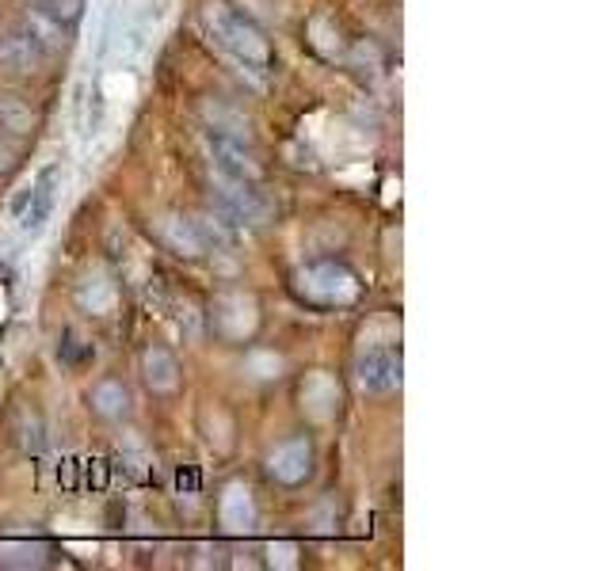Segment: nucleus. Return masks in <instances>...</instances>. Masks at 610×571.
Wrapping results in <instances>:
<instances>
[{
  "mask_svg": "<svg viewBox=\"0 0 610 571\" xmlns=\"http://www.w3.org/2000/svg\"><path fill=\"white\" fill-rule=\"evenodd\" d=\"M268 473L286 487H298L313 476V446L305 435H294L286 442H279L268 458Z\"/></svg>",
  "mask_w": 610,
  "mask_h": 571,
  "instance_id": "nucleus-7",
  "label": "nucleus"
},
{
  "mask_svg": "<svg viewBox=\"0 0 610 571\" xmlns=\"http://www.w3.org/2000/svg\"><path fill=\"white\" fill-rule=\"evenodd\" d=\"M214 328L221 336L244 339L255 328V301L249 294H226L214 301Z\"/></svg>",
  "mask_w": 610,
  "mask_h": 571,
  "instance_id": "nucleus-8",
  "label": "nucleus"
},
{
  "mask_svg": "<svg viewBox=\"0 0 610 571\" xmlns=\"http://www.w3.org/2000/svg\"><path fill=\"white\" fill-rule=\"evenodd\" d=\"M46 54H51V43H46V39L39 35V28H31V23L12 28L0 39V69L15 73V77L35 73L39 65L46 62Z\"/></svg>",
  "mask_w": 610,
  "mask_h": 571,
  "instance_id": "nucleus-6",
  "label": "nucleus"
},
{
  "mask_svg": "<svg viewBox=\"0 0 610 571\" xmlns=\"http://www.w3.org/2000/svg\"><path fill=\"white\" fill-rule=\"evenodd\" d=\"M218 515H221V526L229 534H249L255 526V503H252V492L244 484H229L226 495L218 503Z\"/></svg>",
  "mask_w": 610,
  "mask_h": 571,
  "instance_id": "nucleus-9",
  "label": "nucleus"
},
{
  "mask_svg": "<svg viewBox=\"0 0 610 571\" xmlns=\"http://www.w3.org/2000/svg\"><path fill=\"white\" fill-rule=\"evenodd\" d=\"M15 161H20V149H15V142H8V138H0V176L12 172Z\"/></svg>",
  "mask_w": 610,
  "mask_h": 571,
  "instance_id": "nucleus-19",
  "label": "nucleus"
},
{
  "mask_svg": "<svg viewBox=\"0 0 610 571\" xmlns=\"http://www.w3.org/2000/svg\"><path fill=\"white\" fill-rule=\"evenodd\" d=\"M164 237H168V244L176 248L179 255H199L203 252L199 233H195V221L192 218H168V221H164Z\"/></svg>",
  "mask_w": 610,
  "mask_h": 571,
  "instance_id": "nucleus-15",
  "label": "nucleus"
},
{
  "mask_svg": "<svg viewBox=\"0 0 610 571\" xmlns=\"http://www.w3.org/2000/svg\"><path fill=\"white\" fill-rule=\"evenodd\" d=\"M336 404H340V388H336L325 374L309 377L302 385V408H309V416L328 419L336 411Z\"/></svg>",
  "mask_w": 610,
  "mask_h": 571,
  "instance_id": "nucleus-12",
  "label": "nucleus"
},
{
  "mask_svg": "<svg viewBox=\"0 0 610 571\" xmlns=\"http://www.w3.org/2000/svg\"><path fill=\"white\" fill-rule=\"evenodd\" d=\"M249 370L255 377H279L283 374V359L279 354H249Z\"/></svg>",
  "mask_w": 610,
  "mask_h": 571,
  "instance_id": "nucleus-18",
  "label": "nucleus"
},
{
  "mask_svg": "<svg viewBox=\"0 0 610 571\" xmlns=\"http://www.w3.org/2000/svg\"><path fill=\"white\" fill-rule=\"evenodd\" d=\"M142 370H145V385L153 393H176L179 388V362L172 359L164 347H150L142 359Z\"/></svg>",
  "mask_w": 610,
  "mask_h": 571,
  "instance_id": "nucleus-10",
  "label": "nucleus"
},
{
  "mask_svg": "<svg viewBox=\"0 0 610 571\" xmlns=\"http://www.w3.org/2000/svg\"><path fill=\"white\" fill-rule=\"evenodd\" d=\"M62 164H46L28 187H20V195L12 198V213L20 221V229L28 237L43 233L46 221H51L54 206H57V195H62Z\"/></svg>",
  "mask_w": 610,
  "mask_h": 571,
  "instance_id": "nucleus-3",
  "label": "nucleus"
},
{
  "mask_svg": "<svg viewBox=\"0 0 610 571\" xmlns=\"http://www.w3.org/2000/svg\"><path fill=\"white\" fill-rule=\"evenodd\" d=\"M88 404H92V411L96 416H104V419H122L130 411V393H127V385L122 381H96V388L88 393Z\"/></svg>",
  "mask_w": 610,
  "mask_h": 571,
  "instance_id": "nucleus-11",
  "label": "nucleus"
},
{
  "mask_svg": "<svg viewBox=\"0 0 610 571\" xmlns=\"http://www.w3.org/2000/svg\"><path fill=\"white\" fill-rule=\"evenodd\" d=\"M298 294L313 305H351L359 297V275L340 260H313L294 278Z\"/></svg>",
  "mask_w": 610,
  "mask_h": 571,
  "instance_id": "nucleus-2",
  "label": "nucleus"
},
{
  "mask_svg": "<svg viewBox=\"0 0 610 571\" xmlns=\"http://www.w3.org/2000/svg\"><path fill=\"white\" fill-rule=\"evenodd\" d=\"M85 12V0H35V15L54 31H69Z\"/></svg>",
  "mask_w": 610,
  "mask_h": 571,
  "instance_id": "nucleus-13",
  "label": "nucleus"
},
{
  "mask_svg": "<svg viewBox=\"0 0 610 571\" xmlns=\"http://www.w3.org/2000/svg\"><path fill=\"white\" fill-rule=\"evenodd\" d=\"M203 28H206V35L214 39V46L226 50V54L233 57L241 69L255 73V77H263V73L271 69L268 35L255 28L249 15L237 12L233 4H226V0H206L203 4Z\"/></svg>",
  "mask_w": 610,
  "mask_h": 571,
  "instance_id": "nucleus-1",
  "label": "nucleus"
},
{
  "mask_svg": "<svg viewBox=\"0 0 610 571\" xmlns=\"http://www.w3.org/2000/svg\"><path fill=\"white\" fill-rule=\"evenodd\" d=\"M206 149H210L214 172L221 184H260V164L252 161V149L244 145V138L206 130Z\"/></svg>",
  "mask_w": 610,
  "mask_h": 571,
  "instance_id": "nucleus-4",
  "label": "nucleus"
},
{
  "mask_svg": "<svg viewBox=\"0 0 610 571\" xmlns=\"http://www.w3.org/2000/svg\"><path fill=\"white\" fill-rule=\"evenodd\" d=\"M46 545L39 541H4L0 545V564L8 568H39L46 560Z\"/></svg>",
  "mask_w": 610,
  "mask_h": 571,
  "instance_id": "nucleus-14",
  "label": "nucleus"
},
{
  "mask_svg": "<svg viewBox=\"0 0 610 571\" xmlns=\"http://www.w3.org/2000/svg\"><path fill=\"white\" fill-rule=\"evenodd\" d=\"M20 446H23V453L46 450V435H43V424H39V419H28V424L20 427Z\"/></svg>",
  "mask_w": 610,
  "mask_h": 571,
  "instance_id": "nucleus-17",
  "label": "nucleus"
},
{
  "mask_svg": "<svg viewBox=\"0 0 610 571\" xmlns=\"http://www.w3.org/2000/svg\"><path fill=\"white\" fill-rule=\"evenodd\" d=\"M31 127H35V114H31V107H23L20 99H0V130L28 134Z\"/></svg>",
  "mask_w": 610,
  "mask_h": 571,
  "instance_id": "nucleus-16",
  "label": "nucleus"
},
{
  "mask_svg": "<svg viewBox=\"0 0 610 571\" xmlns=\"http://www.w3.org/2000/svg\"><path fill=\"white\" fill-rule=\"evenodd\" d=\"M356 381L362 393H374V396L397 393L401 381H405V359H401V351H393V347H374V351H367L359 359Z\"/></svg>",
  "mask_w": 610,
  "mask_h": 571,
  "instance_id": "nucleus-5",
  "label": "nucleus"
}]
</instances>
